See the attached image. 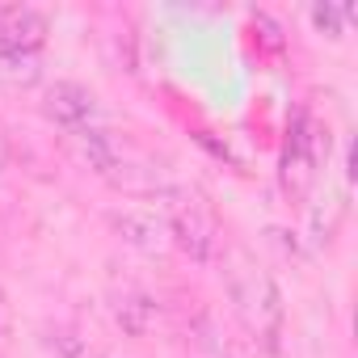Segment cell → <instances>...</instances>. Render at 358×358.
Wrapping results in <instances>:
<instances>
[{"mask_svg": "<svg viewBox=\"0 0 358 358\" xmlns=\"http://www.w3.org/2000/svg\"><path fill=\"white\" fill-rule=\"evenodd\" d=\"M224 282H228V299H232V312L245 324V333L257 345L278 350V337H282V295H278L274 278L257 266V257L249 249H241V245L228 249Z\"/></svg>", "mask_w": 358, "mask_h": 358, "instance_id": "cell-1", "label": "cell"}, {"mask_svg": "<svg viewBox=\"0 0 358 358\" xmlns=\"http://www.w3.org/2000/svg\"><path fill=\"white\" fill-rule=\"evenodd\" d=\"M329 148H333L329 122L299 110V118H295V127H291V135L282 143V160H278V182H282V190L291 199H308L320 164L329 160Z\"/></svg>", "mask_w": 358, "mask_h": 358, "instance_id": "cell-2", "label": "cell"}, {"mask_svg": "<svg viewBox=\"0 0 358 358\" xmlns=\"http://www.w3.org/2000/svg\"><path fill=\"white\" fill-rule=\"evenodd\" d=\"M160 199H164V228H169L173 245L194 262H211V253L220 245V224H215L211 203L194 190H173V186Z\"/></svg>", "mask_w": 358, "mask_h": 358, "instance_id": "cell-3", "label": "cell"}, {"mask_svg": "<svg viewBox=\"0 0 358 358\" xmlns=\"http://www.w3.org/2000/svg\"><path fill=\"white\" fill-rule=\"evenodd\" d=\"M43 114H47L55 127H64V131H80V127L93 122L97 97H93L85 85H76V80H55V85L47 89V97H43Z\"/></svg>", "mask_w": 358, "mask_h": 358, "instance_id": "cell-4", "label": "cell"}, {"mask_svg": "<svg viewBox=\"0 0 358 358\" xmlns=\"http://www.w3.org/2000/svg\"><path fill=\"white\" fill-rule=\"evenodd\" d=\"M47 43V17L26 5H0V51H38Z\"/></svg>", "mask_w": 358, "mask_h": 358, "instance_id": "cell-5", "label": "cell"}, {"mask_svg": "<svg viewBox=\"0 0 358 358\" xmlns=\"http://www.w3.org/2000/svg\"><path fill=\"white\" fill-rule=\"evenodd\" d=\"M72 152H76V160L89 169V173H97V177H110L118 173V164H122V148H118V139L110 135V131H101V127H80V131H72Z\"/></svg>", "mask_w": 358, "mask_h": 358, "instance_id": "cell-6", "label": "cell"}, {"mask_svg": "<svg viewBox=\"0 0 358 358\" xmlns=\"http://www.w3.org/2000/svg\"><path fill=\"white\" fill-rule=\"evenodd\" d=\"M110 224H114V232H118L131 249H139V253H160V249L169 245L164 215H156V211L127 207V211H114V215H110Z\"/></svg>", "mask_w": 358, "mask_h": 358, "instance_id": "cell-7", "label": "cell"}, {"mask_svg": "<svg viewBox=\"0 0 358 358\" xmlns=\"http://www.w3.org/2000/svg\"><path fill=\"white\" fill-rule=\"evenodd\" d=\"M110 316H114V324H118L127 337H148V333L156 329V320H160V308H156V299L143 295V291H118L114 303H110Z\"/></svg>", "mask_w": 358, "mask_h": 358, "instance_id": "cell-8", "label": "cell"}, {"mask_svg": "<svg viewBox=\"0 0 358 358\" xmlns=\"http://www.w3.org/2000/svg\"><path fill=\"white\" fill-rule=\"evenodd\" d=\"M43 80L38 51H0V85L5 89H34Z\"/></svg>", "mask_w": 358, "mask_h": 358, "instance_id": "cell-9", "label": "cell"}, {"mask_svg": "<svg viewBox=\"0 0 358 358\" xmlns=\"http://www.w3.org/2000/svg\"><path fill=\"white\" fill-rule=\"evenodd\" d=\"M308 17H312V26H316L324 38H341V34H345V22L354 17V9H350V5H312Z\"/></svg>", "mask_w": 358, "mask_h": 358, "instance_id": "cell-10", "label": "cell"}, {"mask_svg": "<svg viewBox=\"0 0 358 358\" xmlns=\"http://www.w3.org/2000/svg\"><path fill=\"white\" fill-rule=\"evenodd\" d=\"M215 358H249L241 345H215Z\"/></svg>", "mask_w": 358, "mask_h": 358, "instance_id": "cell-11", "label": "cell"}, {"mask_svg": "<svg viewBox=\"0 0 358 358\" xmlns=\"http://www.w3.org/2000/svg\"><path fill=\"white\" fill-rule=\"evenodd\" d=\"M0 329H5V295H0Z\"/></svg>", "mask_w": 358, "mask_h": 358, "instance_id": "cell-12", "label": "cell"}]
</instances>
